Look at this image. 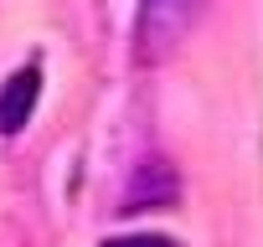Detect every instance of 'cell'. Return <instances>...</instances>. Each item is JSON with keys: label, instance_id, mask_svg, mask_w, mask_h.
I'll list each match as a JSON object with an SVG mask.
<instances>
[{"label": "cell", "instance_id": "obj_1", "mask_svg": "<svg viewBox=\"0 0 263 247\" xmlns=\"http://www.w3.org/2000/svg\"><path fill=\"white\" fill-rule=\"evenodd\" d=\"M201 11V0H140V21H135V42H140V62H160L181 47V36L191 31Z\"/></svg>", "mask_w": 263, "mask_h": 247}, {"label": "cell", "instance_id": "obj_2", "mask_svg": "<svg viewBox=\"0 0 263 247\" xmlns=\"http://www.w3.org/2000/svg\"><path fill=\"white\" fill-rule=\"evenodd\" d=\"M36 98H42V72L36 67L11 72V83L0 88V134H21L31 108H36Z\"/></svg>", "mask_w": 263, "mask_h": 247}, {"label": "cell", "instance_id": "obj_3", "mask_svg": "<svg viewBox=\"0 0 263 247\" xmlns=\"http://www.w3.org/2000/svg\"><path fill=\"white\" fill-rule=\"evenodd\" d=\"M103 247H176V242H171V237H150V232H145V237H114V242H103Z\"/></svg>", "mask_w": 263, "mask_h": 247}]
</instances>
